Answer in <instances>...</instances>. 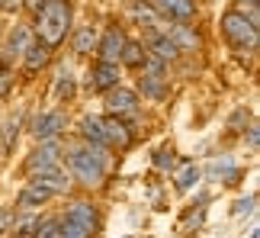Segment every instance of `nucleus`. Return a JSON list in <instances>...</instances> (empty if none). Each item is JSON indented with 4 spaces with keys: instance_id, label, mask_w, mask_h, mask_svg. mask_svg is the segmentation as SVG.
Listing matches in <instances>:
<instances>
[{
    "instance_id": "22",
    "label": "nucleus",
    "mask_w": 260,
    "mask_h": 238,
    "mask_svg": "<svg viewBox=\"0 0 260 238\" xmlns=\"http://www.w3.org/2000/svg\"><path fill=\"white\" fill-rule=\"evenodd\" d=\"M132 13H135L138 23H145L148 29H154V26H157V19H161V16L154 13V7L148 4V0H135V4H132Z\"/></svg>"
},
{
    "instance_id": "30",
    "label": "nucleus",
    "mask_w": 260,
    "mask_h": 238,
    "mask_svg": "<svg viewBox=\"0 0 260 238\" xmlns=\"http://www.w3.org/2000/svg\"><path fill=\"white\" fill-rule=\"evenodd\" d=\"M247 142H251V148H257V129H251V132H247Z\"/></svg>"
},
{
    "instance_id": "24",
    "label": "nucleus",
    "mask_w": 260,
    "mask_h": 238,
    "mask_svg": "<svg viewBox=\"0 0 260 238\" xmlns=\"http://www.w3.org/2000/svg\"><path fill=\"white\" fill-rule=\"evenodd\" d=\"M36 222H39L36 216H19V219L13 216V222H10V232H13V235H32Z\"/></svg>"
},
{
    "instance_id": "7",
    "label": "nucleus",
    "mask_w": 260,
    "mask_h": 238,
    "mask_svg": "<svg viewBox=\"0 0 260 238\" xmlns=\"http://www.w3.org/2000/svg\"><path fill=\"white\" fill-rule=\"evenodd\" d=\"M157 16L177 19V23H189L196 16V0H148Z\"/></svg>"
},
{
    "instance_id": "14",
    "label": "nucleus",
    "mask_w": 260,
    "mask_h": 238,
    "mask_svg": "<svg viewBox=\"0 0 260 238\" xmlns=\"http://www.w3.org/2000/svg\"><path fill=\"white\" fill-rule=\"evenodd\" d=\"M36 184H42L48 193H64L68 187H71V177H68V171H61V164H55V167H48V171L42 174H36Z\"/></svg>"
},
{
    "instance_id": "8",
    "label": "nucleus",
    "mask_w": 260,
    "mask_h": 238,
    "mask_svg": "<svg viewBox=\"0 0 260 238\" xmlns=\"http://www.w3.org/2000/svg\"><path fill=\"white\" fill-rule=\"evenodd\" d=\"M58 158H61V145H58L55 138H48V142H39V148L29 155L26 167H29L32 174H42V171H48V167L58 164Z\"/></svg>"
},
{
    "instance_id": "13",
    "label": "nucleus",
    "mask_w": 260,
    "mask_h": 238,
    "mask_svg": "<svg viewBox=\"0 0 260 238\" xmlns=\"http://www.w3.org/2000/svg\"><path fill=\"white\" fill-rule=\"evenodd\" d=\"M48 200H52V193H48L42 184H36V181H32V184H26L23 190H19L16 206H19L23 213H32L36 206H42V203H48Z\"/></svg>"
},
{
    "instance_id": "2",
    "label": "nucleus",
    "mask_w": 260,
    "mask_h": 238,
    "mask_svg": "<svg viewBox=\"0 0 260 238\" xmlns=\"http://www.w3.org/2000/svg\"><path fill=\"white\" fill-rule=\"evenodd\" d=\"M68 167H71V174L77 177L81 184H100L106 174V155L103 148L96 145H81V148H71L68 152Z\"/></svg>"
},
{
    "instance_id": "5",
    "label": "nucleus",
    "mask_w": 260,
    "mask_h": 238,
    "mask_svg": "<svg viewBox=\"0 0 260 238\" xmlns=\"http://www.w3.org/2000/svg\"><path fill=\"white\" fill-rule=\"evenodd\" d=\"M142 68H145V71H142V81H138L142 94L151 97V100H161V97H167V65H164V62H154V58H148Z\"/></svg>"
},
{
    "instance_id": "28",
    "label": "nucleus",
    "mask_w": 260,
    "mask_h": 238,
    "mask_svg": "<svg viewBox=\"0 0 260 238\" xmlns=\"http://www.w3.org/2000/svg\"><path fill=\"white\" fill-rule=\"evenodd\" d=\"M238 4H241V10L247 7V13H244V16H247V19H254V23H257V0H238Z\"/></svg>"
},
{
    "instance_id": "10",
    "label": "nucleus",
    "mask_w": 260,
    "mask_h": 238,
    "mask_svg": "<svg viewBox=\"0 0 260 238\" xmlns=\"http://www.w3.org/2000/svg\"><path fill=\"white\" fill-rule=\"evenodd\" d=\"M125 42H128L125 33L119 26H113V29H106V33H103V39H96V48H93V52L100 55V62H119Z\"/></svg>"
},
{
    "instance_id": "15",
    "label": "nucleus",
    "mask_w": 260,
    "mask_h": 238,
    "mask_svg": "<svg viewBox=\"0 0 260 238\" xmlns=\"http://www.w3.org/2000/svg\"><path fill=\"white\" fill-rule=\"evenodd\" d=\"M151 58L154 62H164V65H171L180 58V48L171 42V36H154L151 39Z\"/></svg>"
},
{
    "instance_id": "21",
    "label": "nucleus",
    "mask_w": 260,
    "mask_h": 238,
    "mask_svg": "<svg viewBox=\"0 0 260 238\" xmlns=\"http://www.w3.org/2000/svg\"><path fill=\"white\" fill-rule=\"evenodd\" d=\"M119 62L128 65V68H142V65L148 62V52H145L138 42H125V45H122V55H119Z\"/></svg>"
},
{
    "instance_id": "23",
    "label": "nucleus",
    "mask_w": 260,
    "mask_h": 238,
    "mask_svg": "<svg viewBox=\"0 0 260 238\" xmlns=\"http://www.w3.org/2000/svg\"><path fill=\"white\" fill-rule=\"evenodd\" d=\"M58 229H61V219H58V216H48V219L36 222L32 235H36V238H58Z\"/></svg>"
},
{
    "instance_id": "26",
    "label": "nucleus",
    "mask_w": 260,
    "mask_h": 238,
    "mask_svg": "<svg viewBox=\"0 0 260 238\" xmlns=\"http://www.w3.org/2000/svg\"><path fill=\"white\" fill-rule=\"evenodd\" d=\"M13 81H16V74H13V68L10 65H0V100L13 91Z\"/></svg>"
},
{
    "instance_id": "16",
    "label": "nucleus",
    "mask_w": 260,
    "mask_h": 238,
    "mask_svg": "<svg viewBox=\"0 0 260 238\" xmlns=\"http://www.w3.org/2000/svg\"><path fill=\"white\" fill-rule=\"evenodd\" d=\"M36 39L29 33V26H13V33L7 39V55H26V48L32 45Z\"/></svg>"
},
{
    "instance_id": "27",
    "label": "nucleus",
    "mask_w": 260,
    "mask_h": 238,
    "mask_svg": "<svg viewBox=\"0 0 260 238\" xmlns=\"http://www.w3.org/2000/svg\"><path fill=\"white\" fill-rule=\"evenodd\" d=\"M58 94H61L64 100H71V97H74V77H71V71H68V68L58 74Z\"/></svg>"
},
{
    "instance_id": "9",
    "label": "nucleus",
    "mask_w": 260,
    "mask_h": 238,
    "mask_svg": "<svg viewBox=\"0 0 260 238\" xmlns=\"http://www.w3.org/2000/svg\"><path fill=\"white\" fill-rule=\"evenodd\" d=\"M106 106L113 116H135L138 113V94L128 87H113L106 91Z\"/></svg>"
},
{
    "instance_id": "31",
    "label": "nucleus",
    "mask_w": 260,
    "mask_h": 238,
    "mask_svg": "<svg viewBox=\"0 0 260 238\" xmlns=\"http://www.w3.org/2000/svg\"><path fill=\"white\" fill-rule=\"evenodd\" d=\"M0 10H4V0H0Z\"/></svg>"
},
{
    "instance_id": "25",
    "label": "nucleus",
    "mask_w": 260,
    "mask_h": 238,
    "mask_svg": "<svg viewBox=\"0 0 260 238\" xmlns=\"http://www.w3.org/2000/svg\"><path fill=\"white\" fill-rule=\"evenodd\" d=\"M196 181H199V171H196L193 164H186L183 171H180V177H177V190H180V193H186Z\"/></svg>"
},
{
    "instance_id": "3",
    "label": "nucleus",
    "mask_w": 260,
    "mask_h": 238,
    "mask_svg": "<svg viewBox=\"0 0 260 238\" xmlns=\"http://www.w3.org/2000/svg\"><path fill=\"white\" fill-rule=\"evenodd\" d=\"M222 33L225 39L232 42L235 52H254L260 36H257V23L254 19H247L244 13H238V10H232V13L222 16Z\"/></svg>"
},
{
    "instance_id": "6",
    "label": "nucleus",
    "mask_w": 260,
    "mask_h": 238,
    "mask_svg": "<svg viewBox=\"0 0 260 238\" xmlns=\"http://www.w3.org/2000/svg\"><path fill=\"white\" fill-rule=\"evenodd\" d=\"M64 126H68V116L64 113H42V116H36L32 119V135H36V142H48V138H58L64 132Z\"/></svg>"
},
{
    "instance_id": "19",
    "label": "nucleus",
    "mask_w": 260,
    "mask_h": 238,
    "mask_svg": "<svg viewBox=\"0 0 260 238\" xmlns=\"http://www.w3.org/2000/svg\"><path fill=\"white\" fill-rule=\"evenodd\" d=\"M96 48V26H81L74 33V52L77 55H90Z\"/></svg>"
},
{
    "instance_id": "12",
    "label": "nucleus",
    "mask_w": 260,
    "mask_h": 238,
    "mask_svg": "<svg viewBox=\"0 0 260 238\" xmlns=\"http://www.w3.org/2000/svg\"><path fill=\"white\" fill-rule=\"evenodd\" d=\"M90 84L96 87V91H113V87H119V65L116 62H96L93 74H90Z\"/></svg>"
},
{
    "instance_id": "29",
    "label": "nucleus",
    "mask_w": 260,
    "mask_h": 238,
    "mask_svg": "<svg viewBox=\"0 0 260 238\" xmlns=\"http://www.w3.org/2000/svg\"><path fill=\"white\" fill-rule=\"evenodd\" d=\"M154 164H157V167H174V155H171V152H157Z\"/></svg>"
},
{
    "instance_id": "18",
    "label": "nucleus",
    "mask_w": 260,
    "mask_h": 238,
    "mask_svg": "<svg viewBox=\"0 0 260 238\" xmlns=\"http://www.w3.org/2000/svg\"><path fill=\"white\" fill-rule=\"evenodd\" d=\"M23 58H26V68H29V71H39V68L48 65V58H52V48H48L45 42H32V45L26 48Z\"/></svg>"
},
{
    "instance_id": "17",
    "label": "nucleus",
    "mask_w": 260,
    "mask_h": 238,
    "mask_svg": "<svg viewBox=\"0 0 260 238\" xmlns=\"http://www.w3.org/2000/svg\"><path fill=\"white\" fill-rule=\"evenodd\" d=\"M81 135L87 138L90 145L106 148V138H103V119H100V116H84V119H81Z\"/></svg>"
},
{
    "instance_id": "4",
    "label": "nucleus",
    "mask_w": 260,
    "mask_h": 238,
    "mask_svg": "<svg viewBox=\"0 0 260 238\" xmlns=\"http://www.w3.org/2000/svg\"><path fill=\"white\" fill-rule=\"evenodd\" d=\"M100 229V216L90 203H74L64 213L58 238H93V232Z\"/></svg>"
},
{
    "instance_id": "20",
    "label": "nucleus",
    "mask_w": 260,
    "mask_h": 238,
    "mask_svg": "<svg viewBox=\"0 0 260 238\" xmlns=\"http://www.w3.org/2000/svg\"><path fill=\"white\" fill-rule=\"evenodd\" d=\"M171 42L183 52V48H199V33L196 29H189V26H174V33H171Z\"/></svg>"
},
{
    "instance_id": "11",
    "label": "nucleus",
    "mask_w": 260,
    "mask_h": 238,
    "mask_svg": "<svg viewBox=\"0 0 260 238\" xmlns=\"http://www.w3.org/2000/svg\"><path fill=\"white\" fill-rule=\"evenodd\" d=\"M103 138H106V145H113V148H128L132 145V132H128V126L119 116L103 119Z\"/></svg>"
},
{
    "instance_id": "1",
    "label": "nucleus",
    "mask_w": 260,
    "mask_h": 238,
    "mask_svg": "<svg viewBox=\"0 0 260 238\" xmlns=\"http://www.w3.org/2000/svg\"><path fill=\"white\" fill-rule=\"evenodd\" d=\"M71 33V4L68 0H42L36 10V36L48 48L61 45Z\"/></svg>"
}]
</instances>
